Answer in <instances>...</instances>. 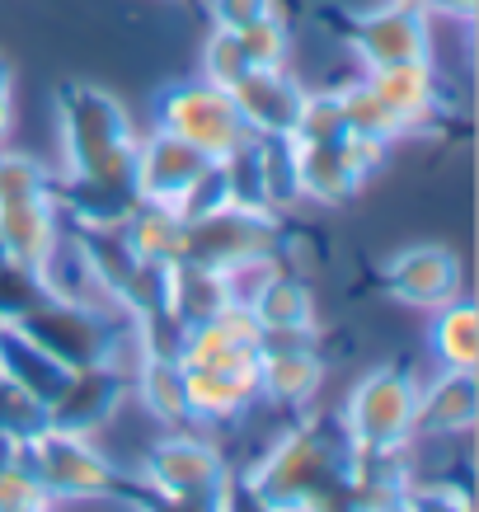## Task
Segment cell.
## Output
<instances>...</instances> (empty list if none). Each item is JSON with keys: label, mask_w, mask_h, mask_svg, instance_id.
Segmentation results:
<instances>
[{"label": "cell", "mask_w": 479, "mask_h": 512, "mask_svg": "<svg viewBox=\"0 0 479 512\" xmlns=\"http://www.w3.org/2000/svg\"><path fill=\"white\" fill-rule=\"evenodd\" d=\"M62 146L71 179H99V184L132 188L137 132H132V118H127V109L113 94L94 90V85H66Z\"/></svg>", "instance_id": "6da1fadb"}, {"label": "cell", "mask_w": 479, "mask_h": 512, "mask_svg": "<svg viewBox=\"0 0 479 512\" xmlns=\"http://www.w3.org/2000/svg\"><path fill=\"white\" fill-rule=\"evenodd\" d=\"M160 127L184 137L188 146H198L212 160H235L240 151L254 146V132L240 118L235 99L207 80H188V85H170L160 94Z\"/></svg>", "instance_id": "7a4b0ae2"}, {"label": "cell", "mask_w": 479, "mask_h": 512, "mask_svg": "<svg viewBox=\"0 0 479 512\" xmlns=\"http://www.w3.org/2000/svg\"><path fill=\"white\" fill-rule=\"evenodd\" d=\"M418 414V386L400 367H376L357 381L343 428L357 451H404L414 437Z\"/></svg>", "instance_id": "3957f363"}, {"label": "cell", "mask_w": 479, "mask_h": 512, "mask_svg": "<svg viewBox=\"0 0 479 512\" xmlns=\"http://www.w3.org/2000/svg\"><path fill=\"white\" fill-rule=\"evenodd\" d=\"M278 240V221L268 207L254 202H226L207 217L184 221V245L174 264H198V268H226L240 264L249 254H273Z\"/></svg>", "instance_id": "277c9868"}, {"label": "cell", "mask_w": 479, "mask_h": 512, "mask_svg": "<svg viewBox=\"0 0 479 512\" xmlns=\"http://www.w3.org/2000/svg\"><path fill=\"white\" fill-rule=\"evenodd\" d=\"M24 461L29 470L43 480V489L57 498H94V494H109L118 475L113 466L94 451V442L85 433H66V428H33L24 433Z\"/></svg>", "instance_id": "5b68a950"}, {"label": "cell", "mask_w": 479, "mask_h": 512, "mask_svg": "<svg viewBox=\"0 0 479 512\" xmlns=\"http://www.w3.org/2000/svg\"><path fill=\"white\" fill-rule=\"evenodd\" d=\"M146 480L170 503H221L226 498V470L217 447L198 437H165L146 456Z\"/></svg>", "instance_id": "8992f818"}, {"label": "cell", "mask_w": 479, "mask_h": 512, "mask_svg": "<svg viewBox=\"0 0 479 512\" xmlns=\"http://www.w3.org/2000/svg\"><path fill=\"white\" fill-rule=\"evenodd\" d=\"M212 165H217L212 156H202L198 146H188L184 137H174V132L160 127L151 141H137L132 193H137V202H160V207L179 212V202L188 198V188L198 184Z\"/></svg>", "instance_id": "52a82bcc"}, {"label": "cell", "mask_w": 479, "mask_h": 512, "mask_svg": "<svg viewBox=\"0 0 479 512\" xmlns=\"http://www.w3.org/2000/svg\"><path fill=\"white\" fill-rule=\"evenodd\" d=\"M62 245L57 226V193H24V198H0V259L43 278V264Z\"/></svg>", "instance_id": "ba28073f"}, {"label": "cell", "mask_w": 479, "mask_h": 512, "mask_svg": "<svg viewBox=\"0 0 479 512\" xmlns=\"http://www.w3.org/2000/svg\"><path fill=\"white\" fill-rule=\"evenodd\" d=\"M348 43L367 71L390 62H428V24H423V10L409 0H390L381 10L362 15L348 33Z\"/></svg>", "instance_id": "9c48e42d"}, {"label": "cell", "mask_w": 479, "mask_h": 512, "mask_svg": "<svg viewBox=\"0 0 479 512\" xmlns=\"http://www.w3.org/2000/svg\"><path fill=\"white\" fill-rule=\"evenodd\" d=\"M127 395V372L113 367V362H94V367H76L66 376V386L47 400L43 419L52 428H66V433H85L90 437L99 423L113 419V409L123 404Z\"/></svg>", "instance_id": "30bf717a"}, {"label": "cell", "mask_w": 479, "mask_h": 512, "mask_svg": "<svg viewBox=\"0 0 479 512\" xmlns=\"http://www.w3.org/2000/svg\"><path fill=\"white\" fill-rule=\"evenodd\" d=\"M226 94L235 99V109H240L254 137H292L306 90L282 66H249Z\"/></svg>", "instance_id": "8fae6325"}, {"label": "cell", "mask_w": 479, "mask_h": 512, "mask_svg": "<svg viewBox=\"0 0 479 512\" xmlns=\"http://www.w3.org/2000/svg\"><path fill=\"white\" fill-rule=\"evenodd\" d=\"M386 287L404 306L437 311V306H447V301L461 296V259L447 245H414L390 264Z\"/></svg>", "instance_id": "7c38bea8"}, {"label": "cell", "mask_w": 479, "mask_h": 512, "mask_svg": "<svg viewBox=\"0 0 479 512\" xmlns=\"http://www.w3.org/2000/svg\"><path fill=\"white\" fill-rule=\"evenodd\" d=\"M296 179H301V198L339 207V202H348L357 188L367 184V165L357 160L348 137L343 141H296Z\"/></svg>", "instance_id": "4fadbf2b"}, {"label": "cell", "mask_w": 479, "mask_h": 512, "mask_svg": "<svg viewBox=\"0 0 479 512\" xmlns=\"http://www.w3.org/2000/svg\"><path fill=\"white\" fill-rule=\"evenodd\" d=\"M479 414L475 367H447L428 390H418L414 428L423 433H470Z\"/></svg>", "instance_id": "5bb4252c"}, {"label": "cell", "mask_w": 479, "mask_h": 512, "mask_svg": "<svg viewBox=\"0 0 479 512\" xmlns=\"http://www.w3.org/2000/svg\"><path fill=\"white\" fill-rule=\"evenodd\" d=\"M188 414L202 419H235L245 414L249 400L259 395V372H235V367H184Z\"/></svg>", "instance_id": "9a60e30c"}, {"label": "cell", "mask_w": 479, "mask_h": 512, "mask_svg": "<svg viewBox=\"0 0 479 512\" xmlns=\"http://www.w3.org/2000/svg\"><path fill=\"white\" fill-rule=\"evenodd\" d=\"M371 90L386 99L390 109L404 118V127H414L418 118H428L437 104V76L428 62H390L367 71Z\"/></svg>", "instance_id": "2e32d148"}, {"label": "cell", "mask_w": 479, "mask_h": 512, "mask_svg": "<svg viewBox=\"0 0 479 512\" xmlns=\"http://www.w3.org/2000/svg\"><path fill=\"white\" fill-rule=\"evenodd\" d=\"M325 372L315 348H282V353H259V395L273 404H306L320 390Z\"/></svg>", "instance_id": "e0dca14e"}, {"label": "cell", "mask_w": 479, "mask_h": 512, "mask_svg": "<svg viewBox=\"0 0 479 512\" xmlns=\"http://www.w3.org/2000/svg\"><path fill=\"white\" fill-rule=\"evenodd\" d=\"M137 395L155 419L184 423L188 419V390H184V362L179 357H141L137 367Z\"/></svg>", "instance_id": "ac0fdd59"}, {"label": "cell", "mask_w": 479, "mask_h": 512, "mask_svg": "<svg viewBox=\"0 0 479 512\" xmlns=\"http://www.w3.org/2000/svg\"><path fill=\"white\" fill-rule=\"evenodd\" d=\"M339 109H343V123H348V137H371V141H386L390 146L395 137L409 132L400 113L371 90V80H353L348 90H339Z\"/></svg>", "instance_id": "d6986e66"}, {"label": "cell", "mask_w": 479, "mask_h": 512, "mask_svg": "<svg viewBox=\"0 0 479 512\" xmlns=\"http://www.w3.org/2000/svg\"><path fill=\"white\" fill-rule=\"evenodd\" d=\"M433 353L442 367H475L479 362V315L470 301L456 296L447 306H437Z\"/></svg>", "instance_id": "ffe728a7"}, {"label": "cell", "mask_w": 479, "mask_h": 512, "mask_svg": "<svg viewBox=\"0 0 479 512\" xmlns=\"http://www.w3.org/2000/svg\"><path fill=\"white\" fill-rule=\"evenodd\" d=\"M254 320L263 329H315V301L296 278L278 273L259 296H254Z\"/></svg>", "instance_id": "44dd1931"}, {"label": "cell", "mask_w": 479, "mask_h": 512, "mask_svg": "<svg viewBox=\"0 0 479 512\" xmlns=\"http://www.w3.org/2000/svg\"><path fill=\"white\" fill-rule=\"evenodd\" d=\"M245 71H249V62H245V52H240L235 29L212 24V38H207V47H202V80L217 85V90H231Z\"/></svg>", "instance_id": "7402d4cb"}, {"label": "cell", "mask_w": 479, "mask_h": 512, "mask_svg": "<svg viewBox=\"0 0 479 512\" xmlns=\"http://www.w3.org/2000/svg\"><path fill=\"white\" fill-rule=\"evenodd\" d=\"M292 137L296 141H343L348 137L339 94H301V113H296Z\"/></svg>", "instance_id": "603a6c76"}, {"label": "cell", "mask_w": 479, "mask_h": 512, "mask_svg": "<svg viewBox=\"0 0 479 512\" xmlns=\"http://www.w3.org/2000/svg\"><path fill=\"white\" fill-rule=\"evenodd\" d=\"M235 38H240V52H245L249 66H282L287 62V19L282 15L240 24Z\"/></svg>", "instance_id": "cb8c5ba5"}, {"label": "cell", "mask_w": 479, "mask_h": 512, "mask_svg": "<svg viewBox=\"0 0 479 512\" xmlns=\"http://www.w3.org/2000/svg\"><path fill=\"white\" fill-rule=\"evenodd\" d=\"M52 494L43 489V480L29 470V461H15V466L0 470V512L15 508H47Z\"/></svg>", "instance_id": "d4e9b609"}, {"label": "cell", "mask_w": 479, "mask_h": 512, "mask_svg": "<svg viewBox=\"0 0 479 512\" xmlns=\"http://www.w3.org/2000/svg\"><path fill=\"white\" fill-rule=\"evenodd\" d=\"M212 10V24H226V29H240V24H254V19L282 15L278 0H207Z\"/></svg>", "instance_id": "484cf974"}, {"label": "cell", "mask_w": 479, "mask_h": 512, "mask_svg": "<svg viewBox=\"0 0 479 512\" xmlns=\"http://www.w3.org/2000/svg\"><path fill=\"white\" fill-rule=\"evenodd\" d=\"M10 123H15V76H10V66L0 62V146L10 137Z\"/></svg>", "instance_id": "4316f807"}, {"label": "cell", "mask_w": 479, "mask_h": 512, "mask_svg": "<svg viewBox=\"0 0 479 512\" xmlns=\"http://www.w3.org/2000/svg\"><path fill=\"white\" fill-rule=\"evenodd\" d=\"M15 461H24V433L0 419V470L15 466Z\"/></svg>", "instance_id": "83f0119b"}, {"label": "cell", "mask_w": 479, "mask_h": 512, "mask_svg": "<svg viewBox=\"0 0 479 512\" xmlns=\"http://www.w3.org/2000/svg\"><path fill=\"white\" fill-rule=\"evenodd\" d=\"M423 5H437V10H447V15H456V19L475 15V0H423Z\"/></svg>", "instance_id": "f1b7e54d"}, {"label": "cell", "mask_w": 479, "mask_h": 512, "mask_svg": "<svg viewBox=\"0 0 479 512\" xmlns=\"http://www.w3.org/2000/svg\"><path fill=\"white\" fill-rule=\"evenodd\" d=\"M409 5H423V0H409Z\"/></svg>", "instance_id": "f546056e"}]
</instances>
